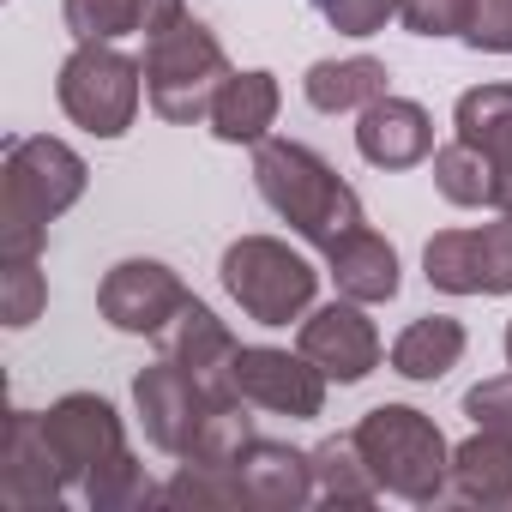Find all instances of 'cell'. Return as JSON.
<instances>
[{"mask_svg":"<svg viewBox=\"0 0 512 512\" xmlns=\"http://www.w3.org/2000/svg\"><path fill=\"white\" fill-rule=\"evenodd\" d=\"M85 181L91 169L67 139L49 133L7 139V157H0V253L7 260H43L49 223L85 199Z\"/></svg>","mask_w":512,"mask_h":512,"instance_id":"obj_1","label":"cell"},{"mask_svg":"<svg viewBox=\"0 0 512 512\" xmlns=\"http://www.w3.org/2000/svg\"><path fill=\"white\" fill-rule=\"evenodd\" d=\"M253 187H260V199L320 253L368 223L356 187L302 139H260L253 145Z\"/></svg>","mask_w":512,"mask_h":512,"instance_id":"obj_2","label":"cell"},{"mask_svg":"<svg viewBox=\"0 0 512 512\" xmlns=\"http://www.w3.org/2000/svg\"><path fill=\"white\" fill-rule=\"evenodd\" d=\"M350 434H356V446H362L380 494L410 500V506H440L446 500L452 446L434 428V416H422L416 404H374Z\"/></svg>","mask_w":512,"mask_h":512,"instance_id":"obj_3","label":"cell"},{"mask_svg":"<svg viewBox=\"0 0 512 512\" xmlns=\"http://www.w3.org/2000/svg\"><path fill=\"white\" fill-rule=\"evenodd\" d=\"M145 103L175 121V127H199L223 91V79L235 73L217 31L193 13H181L175 25H163L157 37H145Z\"/></svg>","mask_w":512,"mask_h":512,"instance_id":"obj_4","label":"cell"},{"mask_svg":"<svg viewBox=\"0 0 512 512\" xmlns=\"http://www.w3.org/2000/svg\"><path fill=\"white\" fill-rule=\"evenodd\" d=\"M229 302L253 320V326H290L314 308L320 272L308 253H296L278 235H241L223 247V266H217Z\"/></svg>","mask_w":512,"mask_h":512,"instance_id":"obj_5","label":"cell"},{"mask_svg":"<svg viewBox=\"0 0 512 512\" xmlns=\"http://www.w3.org/2000/svg\"><path fill=\"white\" fill-rule=\"evenodd\" d=\"M61 115L73 127H85L91 139H121L139 121V97H145V67L133 55H121L115 43H79L61 61L55 79Z\"/></svg>","mask_w":512,"mask_h":512,"instance_id":"obj_6","label":"cell"},{"mask_svg":"<svg viewBox=\"0 0 512 512\" xmlns=\"http://www.w3.org/2000/svg\"><path fill=\"white\" fill-rule=\"evenodd\" d=\"M422 278L446 296H512V217L428 235Z\"/></svg>","mask_w":512,"mask_h":512,"instance_id":"obj_7","label":"cell"},{"mask_svg":"<svg viewBox=\"0 0 512 512\" xmlns=\"http://www.w3.org/2000/svg\"><path fill=\"white\" fill-rule=\"evenodd\" d=\"M229 380L253 410L290 416V422H314L326 410V386H332L302 350H272V344H241Z\"/></svg>","mask_w":512,"mask_h":512,"instance_id":"obj_8","label":"cell"},{"mask_svg":"<svg viewBox=\"0 0 512 512\" xmlns=\"http://www.w3.org/2000/svg\"><path fill=\"white\" fill-rule=\"evenodd\" d=\"M187 302H193V296H187L181 272L163 266V260H121V266H109L103 284H97V314H103L115 332L151 338V344H157V332H163Z\"/></svg>","mask_w":512,"mask_h":512,"instance_id":"obj_9","label":"cell"},{"mask_svg":"<svg viewBox=\"0 0 512 512\" xmlns=\"http://www.w3.org/2000/svg\"><path fill=\"white\" fill-rule=\"evenodd\" d=\"M43 434H49V446H55V458H61L73 494H79L109 458L127 452L121 410H115L109 398H97V392H67V398H55V404L43 410Z\"/></svg>","mask_w":512,"mask_h":512,"instance_id":"obj_10","label":"cell"},{"mask_svg":"<svg viewBox=\"0 0 512 512\" xmlns=\"http://www.w3.org/2000/svg\"><path fill=\"white\" fill-rule=\"evenodd\" d=\"M73 500V482L43 434V410L7 416V446H0V506L7 512H55Z\"/></svg>","mask_w":512,"mask_h":512,"instance_id":"obj_11","label":"cell"},{"mask_svg":"<svg viewBox=\"0 0 512 512\" xmlns=\"http://www.w3.org/2000/svg\"><path fill=\"white\" fill-rule=\"evenodd\" d=\"M205 410H211V392H205L181 362L157 356L151 368L133 374V416H139V428H145V440H151L157 452L187 458V446H193Z\"/></svg>","mask_w":512,"mask_h":512,"instance_id":"obj_12","label":"cell"},{"mask_svg":"<svg viewBox=\"0 0 512 512\" xmlns=\"http://www.w3.org/2000/svg\"><path fill=\"white\" fill-rule=\"evenodd\" d=\"M296 350L338 386H362L374 368H380V332L368 320L362 302L338 296L326 308H308L302 314V332H296Z\"/></svg>","mask_w":512,"mask_h":512,"instance_id":"obj_13","label":"cell"},{"mask_svg":"<svg viewBox=\"0 0 512 512\" xmlns=\"http://www.w3.org/2000/svg\"><path fill=\"white\" fill-rule=\"evenodd\" d=\"M356 151L374 169H416V163L434 157V121H428L422 103L386 91L380 103H368L356 115Z\"/></svg>","mask_w":512,"mask_h":512,"instance_id":"obj_14","label":"cell"},{"mask_svg":"<svg viewBox=\"0 0 512 512\" xmlns=\"http://www.w3.org/2000/svg\"><path fill=\"white\" fill-rule=\"evenodd\" d=\"M157 350L169 356V362H181L211 398H223V392H235V380H229V368H235V332L205 308V302H187L163 332H157Z\"/></svg>","mask_w":512,"mask_h":512,"instance_id":"obj_15","label":"cell"},{"mask_svg":"<svg viewBox=\"0 0 512 512\" xmlns=\"http://www.w3.org/2000/svg\"><path fill=\"white\" fill-rule=\"evenodd\" d=\"M452 133L470 139L488 163H494V211L512 217V85H470L452 109Z\"/></svg>","mask_w":512,"mask_h":512,"instance_id":"obj_16","label":"cell"},{"mask_svg":"<svg viewBox=\"0 0 512 512\" xmlns=\"http://www.w3.org/2000/svg\"><path fill=\"white\" fill-rule=\"evenodd\" d=\"M235 470L247 488V512H302L314 500V458L284 440H253Z\"/></svg>","mask_w":512,"mask_h":512,"instance_id":"obj_17","label":"cell"},{"mask_svg":"<svg viewBox=\"0 0 512 512\" xmlns=\"http://www.w3.org/2000/svg\"><path fill=\"white\" fill-rule=\"evenodd\" d=\"M326 272L338 284V296L362 302V308H380L404 290V272H398V247L386 235H374L368 223L350 229L338 247H326Z\"/></svg>","mask_w":512,"mask_h":512,"instance_id":"obj_18","label":"cell"},{"mask_svg":"<svg viewBox=\"0 0 512 512\" xmlns=\"http://www.w3.org/2000/svg\"><path fill=\"white\" fill-rule=\"evenodd\" d=\"M446 500L482 506V512H512V434L476 428L464 446H452V482Z\"/></svg>","mask_w":512,"mask_h":512,"instance_id":"obj_19","label":"cell"},{"mask_svg":"<svg viewBox=\"0 0 512 512\" xmlns=\"http://www.w3.org/2000/svg\"><path fill=\"white\" fill-rule=\"evenodd\" d=\"M278 109H284L278 73L247 67V73H229V79H223V91H217V103H211L205 127H211L223 145H260V139H272Z\"/></svg>","mask_w":512,"mask_h":512,"instance_id":"obj_20","label":"cell"},{"mask_svg":"<svg viewBox=\"0 0 512 512\" xmlns=\"http://www.w3.org/2000/svg\"><path fill=\"white\" fill-rule=\"evenodd\" d=\"M187 7L181 0H61V19L73 43H121V37H157Z\"/></svg>","mask_w":512,"mask_h":512,"instance_id":"obj_21","label":"cell"},{"mask_svg":"<svg viewBox=\"0 0 512 512\" xmlns=\"http://www.w3.org/2000/svg\"><path fill=\"white\" fill-rule=\"evenodd\" d=\"M392 91V73L386 61L374 55H350V61H314L302 73V97L320 109V115H362L368 103H380Z\"/></svg>","mask_w":512,"mask_h":512,"instance_id":"obj_22","label":"cell"},{"mask_svg":"<svg viewBox=\"0 0 512 512\" xmlns=\"http://www.w3.org/2000/svg\"><path fill=\"white\" fill-rule=\"evenodd\" d=\"M464 344L470 338H464V326L452 314H422L392 338V374H404L416 386H434L464 362Z\"/></svg>","mask_w":512,"mask_h":512,"instance_id":"obj_23","label":"cell"},{"mask_svg":"<svg viewBox=\"0 0 512 512\" xmlns=\"http://www.w3.org/2000/svg\"><path fill=\"white\" fill-rule=\"evenodd\" d=\"M308 458H314V500H326V506H374L380 500V482H374L356 434H332Z\"/></svg>","mask_w":512,"mask_h":512,"instance_id":"obj_24","label":"cell"},{"mask_svg":"<svg viewBox=\"0 0 512 512\" xmlns=\"http://www.w3.org/2000/svg\"><path fill=\"white\" fill-rule=\"evenodd\" d=\"M434 187H440V199L446 205H458V211H494V163L470 145V139H458L452 133V145H440L434 157Z\"/></svg>","mask_w":512,"mask_h":512,"instance_id":"obj_25","label":"cell"},{"mask_svg":"<svg viewBox=\"0 0 512 512\" xmlns=\"http://www.w3.org/2000/svg\"><path fill=\"white\" fill-rule=\"evenodd\" d=\"M163 506H181V512L247 506V488H241V470L235 464H193V458H181L175 476L163 482Z\"/></svg>","mask_w":512,"mask_h":512,"instance_id":"obj_26","label":"cell"},{"mask_svg":"<svg viewBox=\"0 0 512 512\" xmlns=\"http://www.w3.org/2000/svg\"><path fill=\"white\" fill-rule=\"evenodd\" d=\"M79 500H85L91 512H139V506L163 500V488L151 482V470H145L133 452H121V458H109V464L79 488Z\"/></svg>","mask_w":512,"mask_h":512,"instance_id":"obj_27","label":"cell"},{"mask_svg":"<svg viewBox=\"0 0 512 512\" xmlns=\"http://www.w3.org/2000/svg\"><path fill=\"white\" fill-rule=\"evenodd\" d=\"M43 308H49V278L37 272V260H7L0 253V320L25 332L43 320Z\"/></svg>","mask_w":512,"mask_h":512,"instance_id":"obj_28","label":"cell"},{"mask_svg":"<svg viewBox=\"0 0 512 512\" xmlns=\"http://www.w3.org/2000/svg\"><path fill=\"white\" fill-rule=\"evenodd\" d=\"M476 0H398V25L410 37H464Z\"/></svg>","mask_w":512,"mask_h":512,"instance_id":"obj_29","label":"cell"},{"mask_svg":"<svg viewBox=\"0 0 512 512\" xmlns=\"http://www.w3.org/2000/svg\"><path fill=\"white\" fill-rule=\"evenodd\" d=\"M314 13L338 37H374L386 31V19H398V0H314Z\"/></svg>","mask_w":512,"mask_h":512,"instance_id":"obj_30","label":"cell"},{"mask_svg":"<svg viewBox=\"0 0 512 512\" xmlns=\"http://www.w3.org/2000/svg\"><path fill=\"white\" fill-rule=\"evenodd\" d=\"M464 43L476 55H512V0H476L470 25H464Z\"/></svg>","mask_w":512,"mask_h":512,"instance_id":"obj_31","label":"cell"},{"mask_svg":"<svg viewBox=\"0 0 512 512\" xmlns=\"http://www.w3.org/2000/svg\"><path fill=\"white\" fill-rule=\"evenodd\" d=\"M464 416H470L476 428L512 434V368L494 374V380H482V386H470V392H464Z\"/></svg>","mask_w":512,"mask_h":512,"instance_id":"obj_32","label":"cell"},{"mask_svg":"<svg viewBox=\"0 0 512 512\" xmlns=\"http://www.w3.org/2000/svg\"><path fill=\"white\" fill-rule=\"evenodd\" d=\"M506 368H512V320H506Z\"/></svg>","mask_w":512,"mask_h":512,"instance_id":"obj_33","label":"cell"}]
</instances>
